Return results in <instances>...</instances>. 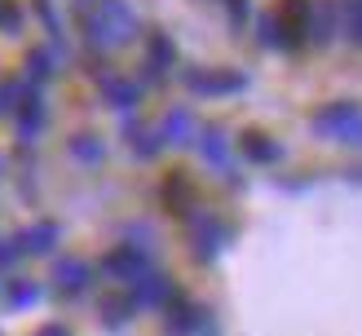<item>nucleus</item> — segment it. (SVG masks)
<instances>
[{
	"instance_id": "2",
	"label": "nucleus",
	"mask_w": 362,
	"mask_h": 336,
	"mask_svg": "<svg viewBox=\"0 0 362 336\" xmlns=\"http://www.w3.org/2000/svg\"><path fill=\"white\" fill-rule=\"evenodd\" d=\"M314 133L327 137V141H349V146H358L362 141V106L358 102H332L322 106V111H314Z\"/></svg>"
},
{
	"instance_id": "14",
	"label": "nucleus",
	"mask_w": 362,
	"mask_h": 336,
	"mask_svg": "<svg viewBox=\"0 0 362 336\" xmlns=\"http://www.w3.org/2000/svg\"><path fill=\"white\" fill-rule=\"evenodd\" d=\"M102 93L111 98V106H119V111H129V106H137L141 88L133 80H119V76H102Z\"/></svg>"
},
{
	"instance_id": "20",
	"label": "nucleus",
	"mask_w": 362,
	"mask_h": 336,
	"mask_svg": "<svg viewBox=\"0 0 362 336\" xmlns=\"http://www.w3.org/2000/svg\"><path fill=\"white\" fill-rule=\"evenodd\" d=\"M102 310H106V323H111V328H124V323L133 318V310H137V306H133L129 296H124V301H119V296H111V301H106Z\"/></svg>"
},
{
	"instance_id": "11",
	"label": "nucleus",
	"mask_w": 362,
	"mask_h": 336,
	"mask_svg": "<svg viewBox=\"0 0 362 336\" xmlns=\"http://www.w3.org/2000/svg\"><path fill=\"white\" fill-rule=\"evenodd\" d=\"M199 323H204V310H199L194 301H181V296L168 301V332L173 336H190Z\"/></svg>"
},
{
	"instance_id": "3",
	"label": "nucleus",
	"mask_w": 362,
	"mask_h": 336,
	"mask_svg": "<svg viewBox=\"0 0 362 336\" xmlns=\"http://www.w3.org/2000/svg\"><path fill=\"white\" fill-rule=\"evenodd\" d=\"M102 270L111 274V279H119V283H137L141 274L151 270V257H146V248H137V243H124V248H115V253H106Z\"/></svg>"
},
{
	"instance_id": "22",
	"label": "nucleus",
	"mask_w": 362,
	"mask_h": 336,
	"mask_svg": "<svg viewBox=\"0 0 362 336\" xmlns=\"http://www.w3.org/2000/svg\"><path fill=\"white\" fill-rule=\"evenodd\" d=\"M9 301L18 310H27V306H35V301H40V288H35V283H27V279H18L13 288H9Z\"/></svg>"
},
{
	"instance_id": "25",
	"label": "nucleus",
	"mask_w": 362,
	"mask_h": 336,
	"mask_svg": "<svg viewBox=\"0 0 362 336\" xmlns=\"http://www.w3.org/2000/svg\"><path fill=\"white\" fill-rule=\"evenodd\" d=\"M40 336H66V328H45Z\"/></svg>"
},
{
	"instance_id": "1",
	"label": "nucleus",
	"mask_w": 362,
	"mask_h": 336,
	"mask_svg": "<svg viewBox=\"0 0 362 336\" xmlns=\"http://www.w3.org/2000/svg\"><path fill=\"white\" fill-rule=\"evenodd\" d=\"M137 35V13L129 0H98L84 18V40L93 49H119Z\"/></svg>"
},
{
	"instance_id": "6",
	"label": "nucleus",
	"mask_w": 362,
	"mask_h": 336,
	"mask_svg": "<svg viewBox=\"0 0 362 336\" xmlns=\"http://www.w3.org/2000/svg\"><path fill=\"white\" fill-rule=\"evenodd\" d=\"M88 283H93V265H88V261L66 257V261L53 265V288L66 292V296H80V292L88 288Z\"/></svg>"
},
{
	"instance_id": "19",
	"label": "nucleus",
	"mask_w": 362,
	"mask_h": 336,
	"mask_svg": "<svg viewBox=\"0 0 362 336\" xmlns=\"http://www.w3.org/2000/svg\"><path fill=\"white\" fill-rule=\"evenodd\" d=\"M173 62H177L173 40H168V35H155V40H151V71H159V76H164Z\"/></svg>"
},
{
	"instance_id": "21",
	"label": "nucleus",
	"mask_w": 362,
	"mask_h": 336,
	"mask_svg": "<svg viewBox=\"0 0 362 336\" xmlns=\"http://www.w3.org/2000/svg\"><path fill=\"white\" fill-rule=\"evenodd\" d=\"M27 76L31 80H49L53 76V53L49 49H35L31 58H27Z\"/></svg>"
},
{
	"instance_id": "9",
	"label": "nucleus",
	"mask_w": 362,
	"mask_h": 336,
	"mask_svg": "<svg viewBox=\"0 0 362 336\" xmlns=\"http://www.w3.org/2000/svg\"><path fill=\"white\" fill-rule=\"evenodd\" d=\"M40 129H45V98L40 93H27L23 102H18V137L35 141Z\"/></svg>"
},
{
	"instance_id": "5",
	"label": "nucleus",
	"mask_w": 362,
	"mask_h": 336,
	"mask_svg": "<svg viewBox=\"0 0 362 336\" xmlns=\"http://www.w3.org/2000/svg\"><path fill=\"white\" fill-rule=\"evenodd\" d=\"M133 306L137 310H146V306H168L173 301V279L168 274H159V270H146L137 283H133Z\"/></svg>"
},
{
	"instance_id": "24",
	"label": "nucleus",
	"mask_w": 362,
	"mask_h": 336,
	"mask_svg": "<svg viewBox=\"0 0 362 336\" xmlns=\"http://www.w3.org/2000/svg\"><path fill=\"white\" fill-rule=\"evenodd\" d=\"M71 151H76L80 159H93V164H98V159H102V141H93V137H76V141H71Z\"/></svg>"
},
{
	"instance_id": "18",
	"label": "nucleus",
	"mask_w": 362,
	"mask_h": 336,
	"mask_svg": "<svg viewBox=\"0 0 362 336\" xmlns=\"http://www.w3.org/2000/svg\"><path fill=\"white\" fill-rule=\"evenodd\" d=\"M261 45H269V49H292V40H287V31L279 23V13H265L261 18Z\"/></svg>"
},
{
	"instance_id": "12",
	"label": "nucleus",
	"mask_w": 362,
	"mask_h": 336,
	"mask_svg": "<svg viewBox=\"0 0 362 336\" xmlns=\"http://www.w3.org/2000/svg\"><path fill=\"white\" fill-rule=\"evenodd\" d=\"M199 155H204L212 168L226 173L230 168V137L221 129H204V133H199Z\"/></svg>"
},
{
	"instance_id": "10",
	"label": "nucleus",
	"mask_w": 362,
	"mask_h": 336,
	"mask_svg": "<svg viewBox=\"0 0 362 336\" xmlns=\"http://www.w3.org/2000/svg\"><path fill=\"white\" fill-rule=\"evenodd\" d=\"M190 137H194V120H190V111H186V106L168 111L164 124H159V141H164V146H186Z\"/></svg>"
},
{
	"instance_id": "16",
	"label": "nucleus",
	"mask_w": 362,
	"mask_h": 336,
	"mask_svg": "<svg viewBox=\"0 0 362 336\" xmlns=\"http://www.w3.org/2000/svg\"><path fill=\"white\" fill-rule=\"evenodd\" d=\"M340 31L362 45V0H340Z\"/></svg>"
},
{
	"instance_id": "23",
	"label": "nucleus",
	"mask_w": 362,
	"mask_h": 336,
	"mask_svg": "<svg viewBox=\"0 0 362 336\" xmlns=\"http://www.w3.org/2000/svg\"><path fill=\"white\" fill-rule=\"evenodd\" d=\"M18 23H23V9L13 0H0V31H18Z\"/></svg>"
},
{
	"instance_id": "7",
	"label": "nucleus",
	"mask_w": 362,
	"mask_h": 336,
	"mask_svg": "<svg viewBox=\"0 0 362 336\" xmlns=\"http://www.w3.org/2000/svg\"><path fill=\"white\" fill-rule=\"evenodd\" d=\"M336 23H340V5L336 0H318V5H310V27H305V35H310L314 45H327L336 35Z\"/></svg>"
},
{
	"instance_id": "13",
	"label": "nucleus",
	"mask_w": 362,
	"mask_h": 336,
	"mask_svg": "<svg viewBox=\"0 0 362 336\" xmlns=\"http://www.w3.org/2000/svg\"><path fill=\"white\" fill-rule=\"evenodd\" d=\"M199 248H194V253L199 257H216V253H221V248H226V239H230V226H221V221H212V217H199Z\"/></svg>"
},
{
	"instance_id": "17",
	"label": "nucleus",
	"mask_w": 362,
	"mask_h": 336,
	"mask_svg": "<svg viewBox=\"0 0 362 336\" xmlns=\"http://www.w3.org/2000/svg\"><path fill=\"white\" fill-rule=\"evenodd\" d=\"M164 199L177 208V212H186V208H194V195H190V182L181 173H173L168 182H164Z\"/></svg>"
},
{
	"instance_id": "4",
	"label": "nucleus",
	"mask_w": 362,
	"mask_h": 336,
	"mask_svg": "<svg viewBox=\"0 0 362 336\" xmlns=\"http://www.w3.org/2000/svg\"><path fill=\"white\" fill-rule=\"evenodd\" d=\"M186 84L194 93H208V98H221V93H239L247 84V76L239 71H186Z\"/></svg>"
},
{
	"instance_id": "8",
	"label": "nucleus",
	"mask_w": 362,
	"mask_h": 336,
	"mask_svg": "<svg viewBox=\"0 0 362 336\" xmlns=\"http://www.w3.org/2000/svg\"><path fill=\"white\" fill-rule=\"evenodd\" d=\"M53 243H58V226H53V221H35V226H27L23 235L13 239L18 253H35V257L53 253Z\"/></svg>"
},
{
	"instance_id": "26",
	"label": "nucleus",
	"mask_w": 362,
	"mask_h": 336,
	"mask_svg": "<svg viewBox=\"0 0 362 336\" xmlns=\"http://www.w3.org/2000/svg\"><path fill=\"white\" fill-rule=\"evenodd\" d=\"M80 5H88V9H93V5H98V0H80Z\"/></svg>"
},
{
	"instance_id": "15",
	"label": "nucleus",
	"mask_w": 362,
	"mask_h": 336,
	"mask_svg": "<svg viewBox=\"0 0 362 336\" xmlns=\"http://www.w3.org/2000/svg\"><path fill=\"white\" fill-rule=\"evenodd\" d=\"M243 155L257 159V164H274V159L283 155V146H279V141H269V137H261V133H247L243 137Z\"/></svg>"
},
{
	"instance_id": "27",
	"label": "nucleus",
	"mask_w": 362,
	"mask_h": 336,
	"mask_svg": "<svg viewBox=\"0 0 362 336\" xmlns=\"http://www.w3.org/2000/svg\"><path fill=\"white\" fill-rule=\"evenodd\" d=\"M358 146H362V141H358Z\"/></svg>"
}]
</instances>
